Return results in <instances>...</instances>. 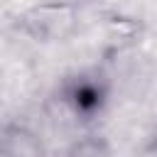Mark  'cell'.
I'll list each match as a JSON object with an SVG mask.
<instances>
[{
	"label": "cell",
	"mask_w": 157,
	"mask_h": 157,
	"mask_svg": "<svg viewBox=\"0 0 157 157\" xmlns=\"http://www.w3.org/2000/svg\"><path fill=\"white\" fill-rule=\"evenodd\" d=\"M110 96H113L110 81L93 69H83L64 76L54 91V101L59 103V108L74 123L81 125L98 120L108 110Z\"/></svg>",
	"instance_id": "obj_1"
},
{
	"label": "cell",
	"mask_w": 157,
	"mask_h": 157,
	"mask_svg": "<svg viewBox=\"0 0 157 157\" xmlns=\"http://www.w3.org/2000/svg\"><path fill=\"white\" fill-rule=\"evenodd\" d=\"M81 12L71 0H44L17 15L15 27L32 42L39 44H59L71 39L78 32Z\"/></svg>",
	"instance_id": "obj_2"
},
{
	"label": "cell",
	"mask_w": 157,
	"mask_h": 157,
	"mask_svg": "<svg viewBox=\"0 0 157 157\" xmlns=\"http://www.w3.org/2000/svg\"><path fill=\"white\" fill-rule=\"evenodd\" d=\"M2 157H44V145L27 125L7 123L2 130Z\"/></svg>",
	"instance_id": "obj_3"
},
{
	"label": "cell",
	"mask_w": 157,
	"mask_h": 157,
	"mask_svg": "<svg viewBox=\"0 0 157 157\" xmlns=\"http://www.w3.org/2000/svg\"><path fill=\"white\" fill-rule=\"evenodd\" d=\"M64 157H113V145L98 132H86L64 150Z\"/></svg>",
	"instance_id": "obj_4"
},
{
	"label": "cell",
	"mask_w": 157,
	"mask_h": 157,
	"mask_svg": "<svg viewBox=\"0 0 157 157\" xmlns=\"http://www.w3.org/2000/svg\"><path fill=\"white\" fill-rule=\"evenodd\" d=\"M145 150H147V152H152V155L157 152V128L152 130V135H150V140H147V145H145Z\"/></svg>",
	"instance_id": "obj_5"
}]
</instances>
